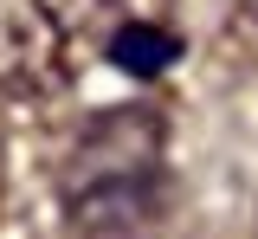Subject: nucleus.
I'll use <instances>...</instances> for the list:
<instances>
[{"label": "nucleus", "instance_id": "f257e3e1", "mask_svg": "<svg viewBox=\"0 0 258 239\" xmlns=\"http://www.w3.org/2000/svg\"><path fill=\"white\" fill-rule=\"evenodd\" d=\"M174 33H161V26H123L116 33V45H110V58L123 71H136V78H155V71H168L174 65Z\"/></svg>", "mask_w": 258, "mask_h": 239}, {"label": "nucleus", "instance_id": "f03ea898", "mask_svg": "<svg viewBox=\"0 0 258 239\" xmlns=\"http://www.w3.org/2000/svg\"><path fill=\"white\" fill-rule=\"evenodd\" d=\"M252 13H258V0H252Z\"/></svg>", "mask_w": 258, "mask_h": 239}]
</instances>
